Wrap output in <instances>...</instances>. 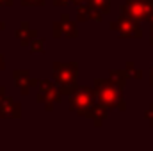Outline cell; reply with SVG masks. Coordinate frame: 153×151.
Returning <instances> with one entry per match:
<instances>
[{"label": "cell", "mask_w": 153, "mask_h": 151, "mask_svg": "<svg viewBox=\"0 0 153 151\" xmlns=\"http://www.w3.org/2000/svg\"><path fill=\"white\" fill-rule=\"evenodd\" d=\"M29 46H30V52H32V53H45V41H43V39L34 38L29 43Z\"/></svg>", "instance_id": "cell-16"}, {"label": "cell", "mask_w": 153, "mask_h": 151, "mask_svg": "<svg viewBox=\"0 0 153 151\" xmlns=\"http://www.w3.org/2000/svg\"><path fill=\"white\" fill-rule=\"evenodd\" d=\"M125 71H126V75L128 78H143V71L139 70V68H135V64L132 62V61H128L126 64H125Z\"/></svg>", "instance_id": "cell-15"}, {"label": "cell", "mask_w": 153, "mask_h": 151, "mask_svg": "<svg viewBox=\"0 0 153 151\" xmlns=\"http://www.w3.org/2000/svg\"><path fill=\"white\" fill-rule=\"evenodd\" d=\"M14 4V0H0V5H7V7H11Z\"/></svg>", "instance_id": "cell-21"}, {"label": "cell", "mask_w": 153, "mask_h": 151, "mask_svg": "<svg viewBox=\"0 0 153 151\" xmlns=\"http://www.w3.org/2000/svg\"><path fill=\"white\" fill-rule=\"evenodd\" d=\"M111 29L116 30L121 38H128V39L143 38V29H141L139 21L134 20V18H130V16H125V14H121L116 21L111 23Z\"/></svg>", "instance_id": "cell-6"}, {"label": "cell", "mask_w": 153, "mask_h": 151, "mask_svg": "<svg viewBox=\"0 0 153 151\" xmlns=\"http://www.w3.org/2000/svg\"><path fill=\"white\" fill-rule=\"evenodd\" d=\"M94 103H96V94L94 89L89 85H76L70 94V109L82 117L89 119V112Z\"/></svg>", "instance_id": "cell-3"}, {"label": "cell", "mask_w": 153, "mask_h": 151, "mask_svg": "<svg viewBox=\"0 0 153 151\" xmlns=\"http://www.w3.org/2000/svg\"><path fill=\"white\" fill-rule=\"evenodd\" d=\"M5 68V61H4V57L0 55V70H4Z\"/></svg>", "instance_id": "cell-23"}, {"label": "cell", "mask_w": 153, "mask_h": 151, "mask_svg": "<svg viewBox=\"0 0 153 151\" xmlns=\"http://www.w3.org/2000/svg\"><path fill=\"white\" fill-rule=\"evenodd\" d=\"M109 80L114 84L116 87H119V89L123 91V89H125V85H126L128 75H126V71H125V70H112V71L109 73Z\"/></svg>", "instance_id": "cell-13"}, {"label": "cell", "mask_w": 153, "mask_h": 151, "mask_svg": "<svg viewBox=\"0 0 153 151\" xmlns=\"http://www.w3.org/2000/svg\"><path fill=\"white\" fill-rule=\"evenodd\" d=\"M93 89L96 94V101L105 105L109 110H126V103L123 100V91L119 87H116L109 78L107 80L94 78Z\"/></svg>", "instance_id": "cell-1"}, {"label": "cell", "mask_w": 153, "mask_h": 151, "mask_svg": "<svg viewBox=\"0 0 153 151\" xmlns=\"http://www.w3.org/2000/svg\"><path fill=\"white\" fill-rule=\"evenodd\" d=\"M61 23H62V38L68 39H75L78 36V29H76V21L70 20V14L64 13L61 16Z\"/></svg>", "instance_id": "cell-12"}, {"label": "cell", "mask_w": 153, "mask_h": 151, "mask_svg": "<svg viewBox=\"0 0 153 151\" xmlns=\"http://www.w3.org/2000/svg\"><path fill=\"white\" fill-rule=\"evenodd\" d=\"M150 32H152V34H150V43L153 44V27H150Z\"/></svg>", "instance_id": "cell-26"}, {"label": "cell", "mask_w": 153, "mask_h": 151, "mask_svg": "<svg viewBox=\"0 0 153 151\" xmlns=\"http://www.w3.org/2000/svg\"><path fill=\"white\" fill-rule=\"evenodd\" d=\"M93 7H96L102 14H109L111 13V0H87Z\"/></svg>", "instance_id": "cell-14"}, {"label": "cell", "mask_w": 153, "mask_h": 151, "mask_svg": "<svg viewBox=\"0 0 153 151\" xmlns=\"http://www.w3.org/2000/svg\"><path fill=\"white\" fill-rule=\"evenodd\" d=\"M53 38H62V23L61 21H55L53 23Z\"/></svg>", "instance_id": "cell-17"}, {"label": "cell", "mask_w": 153, "mask_h": 151, "mask_svg": "<svg viewBox=\"0 0 153 151\" xmlns=\"http://www.w3.org/2000/svg\"><path fill=\"white\" fill-rule=\"evenodd\" d=\"M4 27H5V25H4V23L0 21V30H4Z\"/></svg>", "instance_id": "cell-27"}, {"label": "cell", "mask_w": 153, "mask_h": 151, "mask_svg": "<svg viewBox=\"0 0 153 151\" xmlns=\"http://www.w3.org/2000/svg\"><path fill=\"white\" fill-rule=\"evenodd\" d=\"M70 2H73L75 5H80V4H84V2H87V0H70Z\"/></svg>", "instance_id": "cell-24"}, {"label": "cell", "mask_w": 153, "mask_h": 151, "mask_svg": "<svg viewBox=\"0 0 153 151\" xmlns=\"http://www.w3.org/2000/svg\"><path fill=\"white\" fill-rule=\"evenodd\" d=\"M150 85H153V64H152V71H150Z\"/></svg>", "instance_id": "cell-25"}, {"label": "cell", "mask_w": 153, "mask_h": 151, "mask_svg": "<svg viewBox=\"0 0 153 151\" xmlns=\"http://www.w3.org/2000/svg\"><path fill=\"white\" fill-rule=\"evenodd\" d=\"M4 96H5V89L0 85V101H2V98H4Z\"/></svg>", "instance_id": "cell-22"}, {"label": "cell", "mask_w": 153, "mask_h": 151, "mask_svg": "<svg viewBox=\"0 0 153 151\" xmlns=\"http://www.w3.org/2000/svg\"><path fill=\"white\" fill-rule=\"evenodd\" d=\"M52 4H53V5H57V7H62V5L70 4V0H52Z\"/></svg>", "instance_id": "cell-20"}, {"label": "cell", "mask_w": 153, "mask_h": 151, "mask_svg": "<svg viewBox=\"0 0 153 151\" xmlns=\"http://www.w3.org/2000/svg\"><path fill=\"white\" fill-rule=\"evenodd\" d=\"M78 78L76 62H53V84L59 87L61 94H71Z\"/></svg>", "instance_id": "cell-2"}, {"label": "cell", "mask_w": 153, "mask_h": 151, "mask_svg": "<svg viewBox=\"0 0 153 151\" xmlns=\"http://www.w3.org/2000/svg\"><path fill=\"white\" fill-rule=\"evenodd\" d=\"M121 14L130 16L137 21H150L153 16V0H126Z\"/></svg>", "instance_id": "cell-4"}, {"label": "cell", "mask_w": 153, "mask_h": 151, "mask_svg": "<svg viewBox=\"0 0 153 151\" xmlns=\"http://www.w3.org/2000/svg\"><path fill=\"white\" fill-rule=\"evenodd\" d=\"M144 117L148 119V123H150V126H153V103H150V109L144 112Z\"/></svg>", "instance_id": "cell-18"}, {"label": "cell", "mask_w": 153, "mask_h": 151, "mask_svg": "<svg viewBox=\"0 0 153 151\" xmlns=\"http://www.w3.org/2000/svg\"><path fill=\"white\" fill-rule=\"evenodd\" d=\"M36 36H38V30L32 29V27L29 25V21H22L20 27L16 29V38H18V41H20L23 46H29V43L36 38Z\"/></svg>", "instance_id": "cell-10"}, {"label": "cell", "mask_w": 153, "mask_h": 151, "mask_svg": "<svg viewBox=\"0 0 153 151\" xmlns=\"http://www.w3.org/2000/svg\"><path fill=\"white\" fill-rule=\"evenodd\" d=\"M46 0H22L23 5H45Z\"/></svg>", "instance_id": "cell-19"}, {"label": "cell", "mask_w": 153, "mask_h": 151, "mask_svg": "<svg viewBox=\"0 0 153 151\" xmlns=\"http://www.w3.org/2000/svg\"><path fill=\"white\" fill-rule=\"evenodd\" d=\"M107 117H109V109H107L105 105H102L100 101H96V103L93 105L91 112H89V119L94 123V126L100 128V126L107 121Z\"/></svg>", "instance_id": "cell-11"}, {"label": "cell", "mask_w": 153, "mask_h": 151, "mask_svg": "<svg viewBox=\"0 0 153 151\" xmlns=\"http://www.w3.org/2000/svg\"><path fill=\"white\" fill-rule=\"evenodd\" d=\"M13 76H14V84L16 87L22 91V94H29L32 87L38 85V78H32L30 76V71L29 70H14L13 71Z\"/></svg>", "instance_id": "cell-7"}, {"label": "cell", "mask_w": 153, "mask_h": 151, "mask_svg": "<svg viewBox=\"0 0 153 151\" xmlns=\"http://www.w3.org/2000/svg\"><path fill=\"white\" fill-rule=\"evenodd\" d=\"M102 18H103V14H102L96 7H93L89 2L80 4L78 9H76V20H78V21H89V20H93V21H102Z\"/></svg>", "instance_id": "cell-9"}, {"label": "cell", "mask_w": 153, "mask_h": 151, "mask_svg": "<svg viewBox=\"0 0 153 151\" xmlns=\"http://www.w3.org/2000/svg\"><path fill=\"white\" fill-rule=\"evenodd\" d=\"M22 105L16 103L11 96H4L0 101V119H20Z\"/></svg>", "instance_id": "cell-8"}, {"label": "cell", "mask_w": 153, "mask_h": 151, "mask_svg": "<svg viewBox=\"0 0 153 151\" xmlns=\"http://www.w3.org/2000/svg\"><path fill=\"white\" fill-rule=\"evenodd\" d=\"M38 85H39V91H38V96H36L38 103L45 105L46 112L53 110V105H57L62 100V94H61L59 87L50 80H39Z\"/></svg>", "instance_id": "cell-5"}]
</instances>
